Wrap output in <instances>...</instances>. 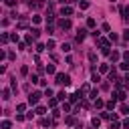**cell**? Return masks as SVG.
Returning a JSON list of instances; mask_svg holds the SVG:
<instances>
[{"label": "cell", "instance_id": "obj_19", "mask_svg": "<svg viewBox=\"0 0 129 129\" xmlns=\"http://www.w3.org/2000/svg\"><path fill=\"white\" fill-rule=\"evenodd\" d=\"M44 48H46V46H44L42 42H36V44H34V50H36V52H42Z\"/></svg>", "mask_w": 129, "mask_h": 129}, {"label": "cell", "instance_id": "obj_20", "mask_svg": "<svg viewBox=\"0 0 129 129\" xmlns=\"http://www.w3.org/2000/svg\"><path fill=\"white\" fill-rule=\"evenodd\" d=\"M46 75H56V69H54V64H48V67H46Z\"/></svg>", "mask_w": 129, "mask_h": 129}, {"label": "cell", "instance_id": "obj_45", "mask_svg": "<svg viewBox=\"0 0 129 129\" xmlns=\"http://www.w3.org/2000/svg\"><path fill=\"white\" fill-rule=\"evenodd\" d=\"M44 95L50 99V97H52V89H48V87H46V89H44Z\"/></svg>", "mask_w": 129, "mask_h": 129}, {"label": "cell", "instance_id": "obj_7", "mask_svg": "<svg viewBox=\"0 0 129 129\" xmlns=\"http://www.w3.org/2000/svg\"><path fill=\"white\" fill-rule=\"evenodd\" d=\"M91 81H93V83H99V81H101V73H97V69H93V75H91Z\"/></svg>", "mask_w": 129, "mask_h": 129}, {"label": "cell", "instance_id": "obj_31", "mask_svg": "<svg viewBox=\"0 0 129 129\" xmlns=\"http://www.w3.org/2000/svg\"><path fill=\"white\" fill-rule=\"evenodd\" d=\"M16 111H18V113H24V111H26V105H24V103L16 105Z\"/></svg>", "mask_w": 129, "mask_h": 129}, {"label": "cell", "instance_id": "obj_53", "mask_svg": "<svg viewBox=\"0 0 129 129\" xmlns=\"http://www.w3.org/2000/svg\"><path fill=\"white\" fill-rule=\"evenodd\" d=\"M123 58H125V60H129V52H123Z\"/></svg>", "mask_w": 129, "mask_h": 129}, {"label": "cell", "instance_id": "obj_16", "mask_svg": "<svg viewBox=\"0 0 129 129\" xmlns=\"http://www.w3.org/2000/svg\"><path fill=\"white\" fill-rule=\"evenodd\" d=\"M64 123H67V125H75V123H77V119H75L73 115H69V117H64Z\"/></svg>", "mask_w": 129, "mask_h": 129}, {"label": "cell", "instance_id": "obj_50", "mask_svg": "<svg viewBox=\"0 0 129 129\" xmlns=\"http://www.w3.org/2000/svg\"><path fill=\"white\" fill-rule=\"evenodd\" d=\"M121 125H123V127H125V129H129V119H125V121H123V123H121Z\"/></svg>", "mask_w": 129, "mask_h": 129}, {"label": "cell", "instance_id": "obj_43", "mask_svg": "<svg viewBox=\"0 0 129 129\" xmlns=\"http://www.w3.org/2000/svg\"><path fill=\"white\" fill-rule=\"evenodd\" d=\"M18 38H20V36H18L16 32H12V34H10V40H14V42H18Z\"/></svg>", "mask_w": 129, "mask_h": 129}, {"label": "cell", "instance_id": "obj_38", "mask_svg": "<svg viewBox=\"0 0 129 129\" xmlns=\"http://www.w3.org/2000/svg\"><path fill=\"white\" fill-rule=\"evenodd\" d=\"M10 89H12V91H18V85H16V79H12V83H10Z\"/></svg>", "mask_w": 129, "mask_h": 129}, {"label": "cell", "instance_id": "obj_3", "mask_svg": "<svg viewBox=\"0 0 129 129\" xmlns=\"http://www.w3.org/2000/svg\"><path fill=\"white\" fill-rule=\"evenodd\" d=\"M58 26H60L62 30H69V28H71V18H60V20H58Z\"/></svg>", "mask_w": 129, "mask_h": 129}, {"label": "cell", "instance_id": "obj_28", "mask_svg": "<svg viewBox=\"0 0 129 129\" xmlns=\"http://www.w3.org/2000/svg\"><path fill=\"white\" fill-rule=\"evenodd\" d=\"M89 60H91V62H97V52L91 50V52H89Z\"/></svg>", "mask_w": 129, "mask_h": 129}, {"label": "cell", "instance_id": "obj_29", "mask_svg": "<svg viewBox=\"0 0 129 129\" xmlns=\"http://www.w3.org/2000/svg\"><path fill=\"white\" fill-rule=\"evenodd\" d=\"M20 75H22V77H26V75H28V67H26V64H22V67H20Z\"/></svg>", "mask_w": 129, "mask_h": 129}, {"label": "cell", "instance_id": "obj_14", "mask_svg": "<svg viewBox=\"0 0 129 129\" xmlns=\"http://www.w3.org/2000/svg\"><path fill=\"white\" fill-rule=\"evenodd\" d=\"M40 125H42V127H48V125H54V121H52V119H46V117H44V119H40Z\"/></svg>", "mask_w": 129, "mask_h": 129}, {"label": "cell", "instance_id": "obj_51", "mask_svg": "<svg viewBox=\"0 0 129 129\" xmlns=\"http://www.w3.org/2000/svg\"><path fill=\"white\" fill-rule=\"evenodd\" d=\"M123 38H125V40H129V30H125V32H123Z\"/></svg>", "mask_w": 129, "mask_h": 129}, {"label": "cell", "instance_id": "obj_47", "mask_svg": "<svg viewBox=\"0 0 129 129\" xmlns=\"http://www.w3.org/2000/svg\"><path fill=\"white\" fill-rule=\"evenodd\" d=\"M6 6H16V0H4Z\"/></svg>", "mask_w": 129, "mask_h": 129}, {"label": "cell", "instance_id": "obj_34", "mask_svg": "<svg viewBox=\"0 0 129 129\" xmlns=\"http://www.w3.org/2000/svg\"><path fill=\"white\" fill-rule=\"evenodd\" d=\"M30 34H32L34 38H38V34H40V30H38V28H30Z\"/></svg>", "mask_w": 129, "mask_h": 129}, {"label": "cell", "instance_id": "obj_8", "mask_svg": "<svg viewBox=\"0 0 129 129\" xmlns=\"http://www.w3.org/2000/svg\"><path fill=\"white\" fill-rule=\"evenodd\" d=\"M121 14H123V20L129 22V6H123V8H121Z\"/></svg>", "mask_w": 129, "mask_h": 129}, {"label": "cell", "instance_id": "obj_10", "mask_svg": "<svg viewBox=\"0 0 129 129\" xmlns=\"http://www.w3.org/2000/svg\"><path fill=\"white\" fill-rule=\"evenodd\" d=\"M99 73H101V75H105V73H111L109 64H99Z\"/></svg>", "mask_w": 129, "mask_h": 129}, {"label": "cell", "instance_id": "obj_22", "mask_svg": "<svg viewBox=\"0 0 129 129\" xmlns=\"http://www.w3.org/2000/svg\"><path fill=\"white\" fill-rule=\"evenodd\" d=\"M56 103H58V99H56V97H50V99H48V107H52V109H54V107H56Z\"/></svg>", "mask_w": 129, "mask_h": 129}, {"label": "cell", "instance_id": "obj_25", "mask_svg": "<svg viewBox=\"0 0 129 129\" xmlns=\"http://www.w3.org/2000/svg\"><path fill=\"white\" fill-rule=\"evenodd\" d=\"M91 123H93V127H99V125H101V117H93Z\"/></svg>", "mask_w": 129, "mask_h": 129}, {"label": "cell", "instance_id": "obj_11", "mask_svg": "<svg viewBox=\"0 0 129 129\" xmlns=\"http://www.w3.org/2000/svg\"><path fill=\"white\" fill-rule=\"evenodd\" d=\"M10 95H12V89H4V91H2V99H4V101H8Z\"/></svg>", "mask_w": 129, "mask_h": 129}, {"label": "cell", "instance_id": "obj_36", "mask_svg": "<svg viewBox=\"0 0 129 129\" xmlns=\"http://www.w3.org/2000/svg\"><path fill=\"white\" fill-rule=\"evenodd\" d=\"M121 113H125V115L129 113V105H127V103H123V105H121Z\"/></svg>", "mask_w": 129, "mask_h": 129}, {"label": "cell", "instance_id": "obj_44", "mask_svg": "<svg viewBox=\"0 0 129 129\" xmlns=\"http://www.w3.org/2000/svg\"><path fill=\"white\" fill-rule=\"evenodd\" d=\"M46 48H54V40H52V38H48V42H46Z\"/></svg>", "mask_w": 129, "mask_h": 129}, {"label": "cell", "instance_id": "obj_12", "mask_svg": "<svg viewBox=\"0 0 129 129\" xmlns=\"http://www.w3.org/2000/svg\"><path fill=\"white\" fill-rule=\"evenodd\" d=\"M93 103H95V107H97V109H103V107H105V101H103V99H99V97H97Z\"/></svg>", "mask_w": 129, "mask_h": 129}, {"label": "cell", "instance_id": "obj_1", "mask_svg": "<svg viewBox=\"0 0 129 129\" xmlns=\"http://www.w3.org/2000/svg\"><path fill=\"white\" fill-rule=\"evenodd\" d=\"M54 79H56V83H58V85H64V87H67V85H71V77H69V75H64V73H56V75H54Z\"/></svg>", "mask_w": 129, "mask_h": 129}, {"label": "cell", "instance_id": "obj_27", "mask_svg": "<svg viewBox=\"0 0 129 129\" xmlns=\"http://www.w3.org/2000/svg\"><path fill=\"white\" fill-rule=\"evenodd\" d=\"M8 40H10V34L8 32H2V44H6Z\"/></svg>", "mask_w": 129, "mask_h": 129}, {"label": "cell", "instance_id": "obj_41", "mask_svg": "<svg viewBox=\"0 0 129 129\" xmlns=\"http://www.w3.org/2000/svg\"><path fill=\"white\" fill-rule=\"evenodd\" d=\"M26 26H28V24H26V20H20V22H18V26H16V28H26Z\"/></svg>", "mask_w": 129, "mask_h": 129}, {"label": "cell", "instance_id": "obj_42", "mask_svg": "<svg viewBox=\"0 0 129 129\" xmlns=\"http://www.w3.org/2000/svg\"><path fill=\"white\" fill-rule=\"evenodd\" d=\"M101 30H105V32H109V30H111V26H109L107 22H103V26H101Z\"/></svg>", "mask_w": 129, "mask_h": 129}, {"label": "cell", "instance_id": "obj_6", "mask_svg": "<svg viewBox=\"0 0 129 129\" xmlns=\"http://www.w3.org/2000/svg\"><path fill=\"white\" fill-rule=\"evenodd\" d=\"M97 42H99V46H101V48L109 46V38H103V36H99V38H97Z\"/></svg>", "mask_w": 129, "mask_h": 129}, {"label": "cell", "instance_id": "obj_18", "mask_svg": "<svg viewBox=\"0 0 129 129\" xmlns=\"http://www.w3.org/2000/svg\"><path fill=\"white\" fill-rule=\"evenodd\" d=\"M87 26H89V28H95V26H97V20H95V18H87Z\"/></svg>", "mask_w": 129, "mask_h": 129}, {"label": "cell", "instance_id": "obj_21", "mask_svg": "<svg viewBox=\"0 0 129 129\" xmlns=\"http://www.w3.org/2000/svg\"><path fill=\"white\" fill-rule=\"evenodd\" d=\"M67 97H69V95H67V93H64V91H60V93H58V95H56V99H58V101H60V103H64V99H67Z\"/></svg>", "mask_w": 129, "mask_h": 129}, {"label": "cell", "instance_id": "obj_52", "mask_svg": "<svg viewBox=\"0 0 129 129\" xmlns=\"http://www.w3.org/2000/svg\"><path fill=\"white\" fill-rule=\"evenodd\" d=\"M123 81H125V85H129V73L125 75V79H123Z\"/></svg>", "mask_w": 129, "mask_h": 129}, {"label": "cell", "instance_id": "obj_37", "mask_svg": "<svg viewBox=\"0 0 129 129\" xmlns=\"http://www.w3.org/2000/svg\"><path fill=\"white\" fill-rule=\"evenodd\" d=\"M30 83H34V85H38V83H40V79H38L36 75H32V77H30Z\"/></svg>", "mask_w": 129, "mask_h": 129}, {"label": "cell", "instance_id": "obj_35", "mask_svg": "<svg viewBox=\"0 0 129 129\" xmlns=\"http://www.w3.org/2000/svg\"><path fill=\"white\" fill-rule=\"evenodd\" d=\"M62 111H64V113H69V111H71V103H67V101H64V103H62Z\"/></svg>", "mask_w": 129, "mask_h": 129}, {"label": "cell", "instance_id": "obj_46", "mask_svg": "<svg viewBox=\"0 0 129 129\" xmlns=\"http://www.w3.org/2000/svg\"><path fill=\"white\" fill-rule=\"evenodd\" d=\"M119 127H121V125H119L117 121H111V127H109V129H119Z\"/></svg>", "mask_w": 129, "mask_h": 129}, {"label": "cell", "instance_id": "obj_13", "mask_svg": "<svg viewBox=\"0 0 129 129\" xmlns=\"http://www.w3.org/2000/svg\"><path fill=\"white\" fill-rule=\"evenodd\" d=\"M115 105H117V103H115V99H111V101H107V103H105L107 111H113V109H115Z\"/></svg>", "mask_w": 129, "mask_h": 129}, {"label": "cell", "instance_id": "obj_30", "mask_svg": "<svg viewBox=\"0 0 129 129\" xmlns=\"http://www.w3.org/2000/svg\"><path fill=\"white\" fill-rule=\"evenodd\" d=\"M89 97H91V99H93V101H95V99H97V97H99V91H97V89H93V91H91V93H89Z\"/></svg>", "mask_w": 129, "mask_h": 129}, {"label": "cell", "instance_id": "obj_26", "mask_svg": "<svg viewBox=\"0 0 129 129\" xmlns=\"http://www.w3.org/2000/svg\"><path fill=\"white\" fill-rule=\"evenodd\" d=\"M119 67H121V71H129V60H123V62H119Z\"/></svg>", "mask_w": 129, "mask_h": 129}, {"label": "cell", "instance_id": "obj_33", "mask_svg": "<svg viewBox=\"0 0 129 129\" xmlns=\"http://www.w3.org/2000/svg\"><path fill=\"white\" fill-rule=\"evenodd\" d=\"M10 127H12V123H10L8 119H4V121H2V129H10Z\"/></svg>", "mask_w": 129, "mask_h": 129}, {"label": "cell", "instance_id": "obj_40", "mask_svg": "<svg viewBox=\"0 0 129 129\" xmlns=\"http://www.w3.org/2000/svg\"><path fill=\"white\" fill-rule=\"evenodd\" d=\"M101 119H111V113H109V111H103V113H101Z\"/></svg>", "mask_w": 129, "mask_h": 129}, {"label": "cell", "instance_id": "obj_49", "mask_svg": "<svg viewBox=\"0 0 129 129\" xmlns=\"http://www.w3.org/2000/svg\"><path fill=\"white\" fill-rule=\"evenodd\" d=\"M40 20H42V18H40V16H32V22H34V24H38V22H40Z\"/></svg>", "mask_w": 129, "mask_h": 129}, {"label": "cell", "instance_id": "obj_24", "mask_svg": "<svg viewBox=\"0 0 129 129\" xmlns=\"http://www.w3.org/2000/svg\"><path fill=\"white\" fill-rule=\"evenodd\" d=\"M60 50H62V52H69V50H71V44H69V42H62V44H60Z\"/></svg>", "mask_w": 129, "mask_h": 129}, {"label": "cell", "instance_id": "obj_23", "mask_svg": "<svg viewBox=\"0 0 129 129\" xmlns=\"http://www.w3.org/2000/svg\"><path fill=\"white\" fill-rule=\"evenodd\" d=\"M52 22H54V14L48 12V14H46V24H52Z\"/></svg>", "mask_w": 129, "mask_h": 129}, {"label": "cell", "instance_id": "obj_4", "mask_svg": "<svg viewBox=\"0 0 129 129\" xmlns=\"http://www.w3.org/2000/svg\"><path fill=\"white\" fill-rule=\"evenodd\" d=\"M85 36H87V28H79V30H77V40H79V42H83V40H85Z\"/></svg>", "mask_w": 129, "mask_h": 129}, {"label": "cell", "instance_id": "obj_9", "mask_svg": "<svg viewBox=\"0 0 129 129\" xmlns=\"http://www.w3.org/2000/svg\"><path fill=\"white\" fill-rule=\"evenodd\" d=\"M109 58H111V62H117V60H119V58H121V54H119V52H117V50H113V52H111V54H109Z\"/></svg>", "mask_w": 129, "mask_h": 129}, {"label": "cell", "instance_id": "obj_48", "mask_svg": "<svg viewBox=\"0 0 129 129\" xmlns=\"http://www.w3.org/2000/svg\"><path fill=\"white\" fill-rule=\"evenodd\" d=\"M46 32H48V34H54V28H52L50 24H46Z\"/></svg>", "mask_w": 129, "mask_h": 129}, {"label": "cell", "instance_id": "obj_15", "mask_svg": "<svg viewBox=\"0 0 129 129\" xmlns=\"http://www.w3.org/2000/svg\"><path fill=\"white\" fill-rule=\"evenodd\" d=\"M117 99H119V101H125V99H127V93H125L123 89H121V91H117Z\"/></svg>", "mask_w": 129, "mask_h": 129}, {"label": "cell", "instance_id": "obj_39", "mask_svg": "<svg viewBox=\"0 0 129 129\" xmlns=\"http://www.w3.org/2000/svg\"><path fill=\"white\" fill-rule=\"evenodd\" d=\"M52 117H54V119H58V117H60V111H58V109H56V107H54V109H52Z\"/></svg>", "mask_w": 129, "mask_h": 129}, {"label": "cell", "instance_id": "obj_5", "mask_svg": "<svg viewBox=\"0 0 129 129\" xmlns=\"http://www.w3.org/2000/svg\"><path fill=\"white\" fill-rule=\"evenodd\" d=\"M71 14H73V8L71 6H62L60 8V16H71Z\"/></svg>", "mask_w": 129, "mask_h": 129}, {"label": "cell", "instance_id": "obj_32", "mask_svg": "<svg viewBox=\"0 0 129 129\" xmlns=\"http://www.w3.org/2000/svg\"><path fill=\"white\" fill-rule=\"evenodd\" d=\"M34 113H36V115H44V113H46V107H36Z\"/></svg>", "mask_w": 129, "mask_h": 129}, {"label": "cell", "instance_id": "obj_2", "mask_svg": "<svg viewBox=\"0 0 129 129\" xmlns=\"http://www.w3.org/2000/svg\"><path fill=\"white\" fill-rule=\"evenodd\" d=\"M40 97H42V93H40V91H34V93H30V95H28V105H36Z\"/></svg>", "mask_w": 129, "mask_h": 129}, {"label": "cell", "instance_id": "obj_17", "mask_svg": "<svg viewBox=\"0 0 129 129\" xmlns=\"http://www.w3.org/2000/svg\"><path fill=\"white\" fill-rule=\"evenodd\" d=\"M79 6H81V10H87V8L91 6V2H89V0H81V4H79Z\"/></svg>", "mask_w": 129, "mask_h": 129}]
</instances>
